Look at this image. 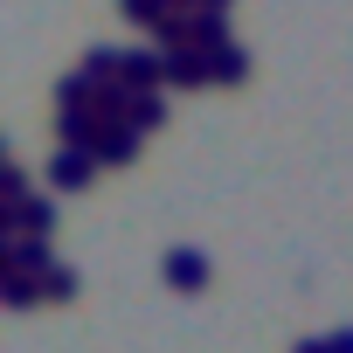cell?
Instances as JSON below:
<instances>
[{"instance_id": "cell-1", "label": "cell", "mask_w": 353, "mask_h": 353, "mask_svg": "<svg viewBox=\"0 0 353 353\" xmlns=\"http://www.w3.org/2000/svg\"><path fill=\"white\" fill-rule=\"evenodd\" d=\"M208 70H215L222 83H243V70H250V56H243V49L229 42V49H208Z\"/></svg>"}]
</instances>
